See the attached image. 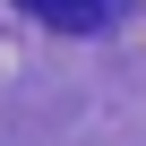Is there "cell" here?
<instances>
[{
  "label": "cell",
  "mask_w": 146,
  "mask_h": 146,
  "mask_svg": "<svg viewBox=\"0 0 146 146\" xmlns=\"http://www.w3.org/2000/svg\"><path fill=\"white\" fill-rule=\"evenodd\" d=\"M26 9H35L43 26H60V35H95V26H103V0H26Z\"/></svg>",
  "instance_id": "cell-1"
}]
</instances>
